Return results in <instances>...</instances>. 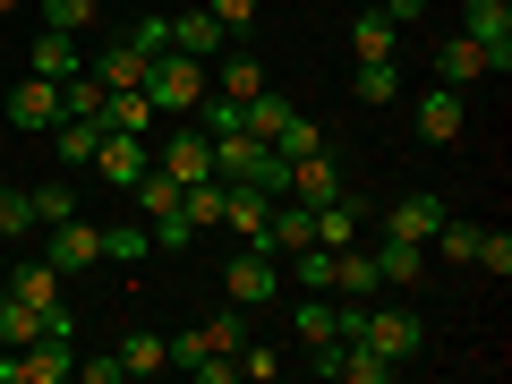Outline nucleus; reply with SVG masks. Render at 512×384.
Instances as JSON below:
<instances>
[{"instance_id":"nucleus-7","label":"nucleus","mask_w":512,"mask_h":384,"mask_svg":"<svg viewBox=\"0 0 512 384\" xmlns=\"http://www.w3.org/2000/svg\"><path fill=\"white\" fill-rule=\"evenodd\" d=\"M410 128H419V146H453L461 128H470V103H461L453 86H427L419 111H410Z\"/></svg>"},{"instance_id":"nucleus-35","label":"nucleus","mask_w":512,"mask_h":384,"mask_svg":"<svg viewBox=\"0 0 512 384\" xmlns=\"http://www.w3.org/2000/svg\"><path fill=\"white\" fill-rule=\"evenodd\" d=\"M128 52H137V60H154V52H171V18H137V26H128Z\"/></svg>"},{"instance_id":"nucleus-33","label":"nucleus","mask_w":512,"mask_h":384,"mask_svg":"<svg viewBox=\"0 0 512 384\" xmlns=\"http://www.w3.org/2000/svg\"><path fill=\"white\" fill-rule=\"evenodd\" d=\"M299 342H342V316H333V299H308V308H299Z\"/></svg>"},{"instance_id":"nucleus-32","label":"nucleus","mask_w":512,"mask_h":384,"mask_svg":"<svg viewBox=\"0 0 512 384\" xmlns=\"http://www.w3.org/2000/svg\"><path fill=\"white\" fill-rule=\"evenodd\" d=\"M94 18H103V0H43V26H60V35H86Z\"/></svg>"},{"instance_id":"nucleus-23","label":"nucleus","mask_w":512,"mask_h":384,"mask_svg":"<svg viewBox=\"0 0 512 384\" xmlns=\"http://www.w3.org/2000/svg\"><path fill=\"white\" fill-rule=\"evenodd\" d=\"M86 69L103 77V86H146V60L128 52V43H103V52H86Z\"/></svg>"},{"instance_id":"nucleus-9","label":"nucleus","mask_w":512,"mask_h":384,"mask_svg":"<svg viewBox=\"0 0 512 384\" xmlns=\"http://www.w3.org/2000/svg\"><path fill=\"white\" fill-rule=\"evenodd\" d=\"M308 239H316V205L274 197V214H265V231H256L248 248H265V256H291V248H308Z\"/></svg>"},{"instance_id":"nucleus-8","label":"nucleus","mask_w":512,"mask_h":384,"mask_svg":"<svg viewBox=\"0 0 512 384\" xmlns=\"http://www.w3.org/2000/svg\"><path fill=\"white\" fill-rule=\"evenodd\" d=\"M367 222H376L384 239H410V248H427V239H436V222H444V197H393L384 214H367Z\"/></svg>"},{"instance_id":"nucleus-22","label":"nucleus","mask_w":512,"mask_h":384,"mask_svg":"<svg viewBox=\"0 0 512 384\" xmlns=\"http://www.w3.org/2000/svg\"><path fill=\"white\" fill-rule=\"evenodd\" d=\"M111 359H120V376H163V367H171V350H163V333H128V342L111 350Z\"/></svg>"},{"instance_id":"nucleus-34","label":"nucleus","mask_w":512,"mask_h":384,"mask_svg":"<svg viewBox=\"0 0 512 384\" xmlns=\"http://www.w3.org/2000/svg\"><path fill=\"white\" fill-rule=\"evenodd\" d=\"M436 248H444V265H470V256H478V222H453V214H444V222H436Z\"/></svg>"},{"instance_id":"nucleus-21","label":"nucleus","mask_w":512,"mask_h":384,"mask_svg":"<svg viewBox=\"0 0 512 384\" xmlns=\"http://www.w3.org/2000/svg\"><path fill=\"white\" fill-rule=\"evenodd\" d=\"M94 146H103V120H60V128H52V163H60V171L94 163Z\"/></svg>"},{"instance_id":"nucleus-2","label":"nucleus","mask_w":512,"mask_h":384,"mask_svg":"<svg viewBox=\"0 0 512 384\" xmlns=\"http://www.w3.org/2000/svg\"><path fill=\"white\" fill-rule=\"evenodd\" d=\"M205 60H188V52H154L146 60V94H154V111H197L205 103Z\"/></svg>"},{"instance_id":"nucleus-12","label":"nucleus","mask_w":512,"mask_h":384,"mask_svg":"<svg viewBox=\"0 0 512 384\" xmlns=\"http://www.w3.org/2000/svg\"><path fill=\"white\" fill-rule=\"evenodd\" d=\"M43 325H69V308H35V299L0 291V350H26V342H43Z\"/></svg>"},{"instance_id":"nucleus-6","label":"nucleus","mask_w":512,"mask_h":384,"mask_svg":"<svg viewBox=\"0 0 512 384\" xmlns=\"http://www.w3.org/2000/svg\"><path fill=\"white\" fill-rule=\"evenodd\" d=\"M154 163H163L180 188H197V180H214V137H205V128H171L163 146H154Z\"/></svg>"},{"instance_id":"nucleus-30","label":"nucleus","mask_w":512,"mask_h":384,"mask_svg":"<svg viewBox=\"0 0 512 384\" xmlns=\"http://www.w3.org/2000/svg\"><path fill=\"white\" fill-rule=\"evenodd\" d=\"M316 146H325V128H316L308 111H291V120L274 128V154H282V163H299V154H316Z\"/></svg>"},{"instance_id":"nucleus-11","label":"nucleus","mask_w":512,"mask_h":384,"mask_svg":"<svg viewBox=\"0 0 512 384\" xmlns=\"http://www.w3.org/2000/svg\"><path fill=\"white\" fill-rule=\"evenodd\" d=\"M367 265H376L384 291H419V282H427V248H410V239H384V231H376V248H367Z\"/></svg>"},{"instance_id":"nucleus-31","label":"nucleus","mask_w":512,"mask_h":384,"mask_svg":"<svg viewBox=\"0 0 512 384\" xmlns=\"http://www.w3.org/2000/svg\"><path fill=\"white\" fill-rule=\"evenodd\" d=\"M231 367L265 384V376H282V367H291V350H274V342H239V350H231Z\"/></svg>"},{"instance_id":"nucleus-24","label":"nucleus","mask_w":512,"mask_h":384,"mask_svg":"<svg viewBox=\"0 0 512 384\" xmlns=\"http://www.w3.org/2000/svg\"><path fill=\"white\" fill-rule=\"evenodd\" d=\"M350 94H359L367 111H384L393 94H402V60H359V86H350Z\"/></svg>"},{"instance_id":"nucleus-37","label":"nucleus","mask_w":512,"mask_h":384,"mask_svg":"<svg viewBox=\"0 0 512 384\" xmlns=\"http://www.w3.org/2000/svg\"><path fill=\"white\" fill-rule=\"evenodd\" d=\"M18 231H35V197L26 188H0V239H18Z\"/></svg>"},{"instance_id":"nucleus-15","label":"nucleus","mask_w":512,"mask_h":384,"mask_svg":"<svg viewBox=\"0 0 512 384\" xmlns=\"http://www.w3.org/2000/svg\"><path fill=\"white\" fill-rule=\"evenodd\" d=\"M487 52H478V43L470 35H444L436 43V86H453V94H470V86H487Z\"/></svg>"},{"instance_id":"nucleus-13","label":"nucleus","mask_w":512,"mask_h":384,"mask_svg":"<svg viewBox=\"0 0 512 384\" xmlns=\"http://www.w3.org/2000/svg\"><path fill=\"white\" fill-rule=\"evenodd\" d=\"M52 265H60V274H86V265H103V222H86V214L52 222Z\"/></svg>"},{"instance_id":"nucleus-41","label":"nucleus","mask_w":512,"mask_h":384,"mask_svg":"<svg viewBox=\"0 0 512 384\" xmlns=\"http://www.w3.org/2000/svg\"><path fill=\"white\" fill-rule=\"evenodd\" d=\"M69 376H86V384H120V359H77Z\"/></svg>"},{"instance_id":"nucleus-42","label":"nucleus","mask_w":512,"mask_h":384,"mask_svg":"<svg viewBox=\"0 0 512 384\" xmlns=\"http://www.w3.org/2000/svg\"><path fill=\"white\" fill-rule=\"evenodd\" d=\"M9 9H18V0H0V18H9Z\"/></svg>"},{"instance_id":"nucleus-17","label":"nucleus","mask_w":512,"mask_h":384,"mask_svg":"<svg viewBox=\"0 0 512 384\" xmlns=\"http://www.w3.org/2000/svg\"><path fill=\"white\" fill-rule=\"evenodd\" d=\"M342 163H333V154L325 146H316V154H299V163H291V188H282V197H299V205H325V197H342Z\"/></svg>"},{"instance_id":"nucleus-16","label":"nucleus","mask_w":512,"mask_h":384,"mask_svg":"<svg viewBox=\"0 0 512 384\" xmlns=\"http://www.w3.org/2000/svg\"><path fill=\"white\" fill-rule=\"evenodd\" d=\"M265 214H274V188H256V180H222V231L256 239V231H265Z\"/></svg>"},{"instance_id":"nucleus-25","label":"nucleus","mask_w":512,"mask_h":384,"mask_svg":"<svg viewBox=\"0 0 512 384\" xmlns=\"http://www.w3.org/2000/svg\"><path fill=\"white\" fill-rule=\"evenodd\" d=\"M103 77L94 69H77V77H60V111H69V120H103Z\"/></svg>"},{"instance_id":"nucleus-18","label":"nucleus","mask_w":512,"mask_h":384,"mask_svg":"<svg viewBox=\"0 0 512 384\" xmlns=\"http://www.w3.org/2000/svg\"><path fill=\"white\" fill-rule=\"evenodd\" d=\"M350 60H402V26L384 18V9H359L350 18Z\"/></svg>"},{"instance_id":"nucleus-27","label":"nucleus","mask_w":512,"mask_h":384,"mask_svg":"<svg viewBox=\"0 0 512 384\" xmlns=\"http://www.w3.org/2000/svg\"><path fill=\"white\" fill-rule=\"evenodd\" d=\"M103 256H111V265H146V256H154V231H146V222H111V231H103Z\"/></svg>"},{"instance_id":"nucleus-39","label":"nucleus","mask_w":512,"mask_h":384,"mask_svg":"<svg viewBox=\"0 0 512 384\" xmlns=\"http://www.w3.org/2000/svg\"><path fill=\"white\" fill-rule=\"evenodd\" d=\"M205 9L222 18V35H248V26L265 18V0H205Z\"/></svg>"},{"instance_id":"nucleus-29","label":"nucleus","mask_w":512,"mask_h":384,"mask_svg":"<svg viewBox=\"0 0 512 384\" xmlns=\"http://www.w3.org/2000/svg\"><path fill=\"white\" fill-rule=\"evenodd\" d=\"M9 291L35 299V308H60V265H52V256H43V265H18V274H9Z\"/></svg>"},{"instance_id":"nucleus-4","label":"nucleus","mask_w":512,"mask_h":384,"mask_svg":"<svg viewBox=\"0 0 512 384\" xmlns=\"http://www.w3.org/2000/svg\"><path fill=\"white\" fill-rule=\"evenodd\" d=\"M222 291H231L239 308H265V299L282 291V256H265V248H239L231 265H222Z\"/></svg>"},{"instance_id":"nucleus-28","label":"nucleus","mask_w":512,"mask_h":384,"mask_svg":"<svg viewBox=\"0 0 512 384\" xmlns=\"http://www.w3.org/2000/svg\"><path fill=\"white\" fill-rule=\"evenodd\" d=\"M214 94H231V103H248V94H265V60L231 52V60H222V77H214Z\"/></svg>"},{"instance_id":"nucleus-43","label":"nucleus","mask_w":512,"mask_h":384,"mask_svg":"<svg viewBox=\"0 0 512 384\" xmlns=\"http://www.w3.org/2000/svg\"><path fill=\"white\" fill-rule=\"evenodd\" d=\"M359 9H384V0H359Z\"/></svg>"},{"instance_id":"nucleus-1","label":"nucleus","mask_w":512,"mask_h":384,"mask_svg":"<svg viewBox=\"0 0 512 384\" xmlns=\"http://www.w3.org/2000/svg\"><path fill=\"white\" fill-rule=\"evenodd\" d=\"M350 342H367V350H384L393 367H410V359L427 350V316L410 308V299H384V308L367 299V316H359V333H350Z\"/></svg>"},{"instance_id":"nucleus-3","label":"nucleus","mask_w":512,"mask_h":384,"mask_svg":"<svg viewBox=\"0 0 512 384\" xmlns=\"http://www.w3.org/2000/svg\"><path fill=\"white\" fill-rule=\"evenodd\" d=\"M461 35L487 52L495 77H512V0H470V9H461Z\"/></svg>"},{"instance_id":"nucleus-5","label":"nucleus","mask_w":512,"mask_h":384,"mask_svg":"<svg viewBox=\"0 0 512 384\" xmlns=\"http://www.w3.org/2000/svg\"><path fill=\"white\" fill-rule=\"evenodd\" d=\"M60 120H69V111H60V77H26V86H9V128L52 137Z\"/></svg>"},{"instance_id":"nucleus-38","label":"nucleus","mask_w":512,"mask_h":384,"mask_svg":"<svg viewBox=\"0 0 512 384\" xmlns=\"http://www.w3.org/2000/svg\"><path fill=\"white\" fill-rule=\"evenodd\" d=\"M470 265H487V274L504 282V274H512V231H478V256H470Z\"/></svg>"},{"instance_id":"nucleus-26","label":"nucleus","mask_w":512,"mask_h":384,"mask_svg":"<svg viewBox=\"0 0 512 384\" xmlns=\"http://www.w3.org/2000/svg\"><path fill=\"white\" fill-rule=\"evenodd\" d=\"M282 274H291L299 291H333V248H316V239H308V248L282 256Z\"/></svg>"},{"instance_id":"nucleus-36","label":"nucleus","mask_w":512,"mask_h":384,"mask_svg":"<svg viewBox=\"0 0 512 384\" xmlns=\"http://www.w3.org/2000/svg\"><path fill=\"white\" fill-rule=\"evenodd\" d=\"M26 197H35V222H69V214H77L69 180H43V188H26Z\"/></svg>"},{"instance_id":"nucleus-19","label":"nucleus","mask_w":512,"mask_h":384,"mask_svg":"<svg viewBox=\"0 0 512 384\" xmlns=\"http://www.w3.org/2000/svg\"><path fill=\"white\" fill-rule=\"evenodd\" d=\"M171 52L214 60V52H222V18H214V9H180V18H171Z\"/></svg>"},{"instance_id":"nucleus-20","label":"nucleus","mask_w":512,"mask_h":384,"mask_svg":"<svg viewBox=\"0 0 512 384\" xmlns=\"http://www.w3.org/2000/svg\"><path fill=\"white\" fill-rule=\"evenodd\" d=\"M26 60H35V77H77V69H86V43H77V35H60V26H43Z\"/></svg>"},{"instance_id":"nucleus-10","label":"nucleus","mask_w":512,"mask_h":384,"mask_svg":"<svg viewBox=\"0 0 512 384\" xmlns=\"http://www.w3.org/2000/svg\"><path fill=\"white\" fill-rule=\"evenodd\" d=\"M146 163H154L146 137H128V128H103V146H94V171H103L111 188H137V180H146Z\"/></svg>"},{"instance_id":"nucleus-14","label":"nucleus","mask_w":512,"mask_h":384,"mask_svg":"<svg viewBox=\"0 0 512 384\" xmlns=\"http://www.w3.org/2000/svg\"><path fill=\"white\" fill-rule=\"evenodd\" d=\"M359 231H367V197L359 188H342V197L316 205V248H359Z\"/></svg>"},{"instance_id":"nucleus-40","label":"nucleus","mask_w":512,"mask_h":384,"mask_svg":"<svg viewBox=\"0 0 512 384\" xmlns=\"http://www.w3.org/2000/svg\"><path fill=\"white\" fill-rule=\"evenodd\" d=\"M197 333H205V350H222V359H231V350H239V342H248V325H239V316H231V308H222V316H214V325H197Z\"/></svg>"}]
</instances>
